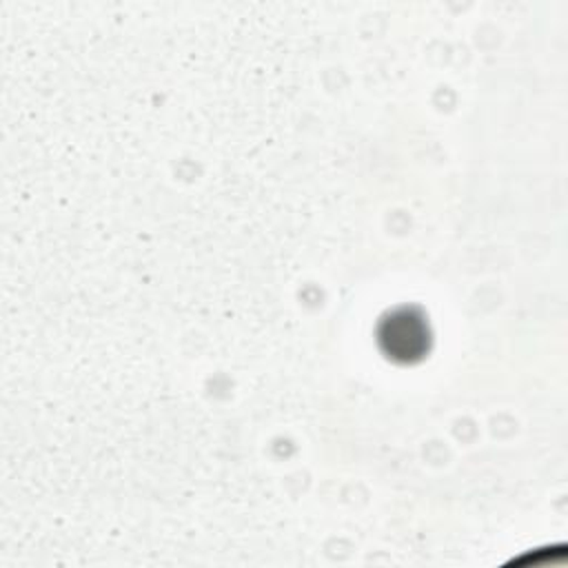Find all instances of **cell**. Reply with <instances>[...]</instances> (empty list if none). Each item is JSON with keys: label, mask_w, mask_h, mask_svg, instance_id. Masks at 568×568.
Segmentation results:
<instances>
[{"label": "cell", "mask_w": 568, "mask_h": 568, "mask_svg": "<svg viewBox=\"0 0 568 568\" xmlns=\"http://www.w3.org/2000/svg\"><path fill=\"white\" fill-rule=\"evenodd\" d=\"M379 342L393 359L410 362L426 353V344H428L426 324L422 317L413 315L410 311H397L382 322Z\"/></svg>", "instance_id": "obj_1"}]
</instances>
